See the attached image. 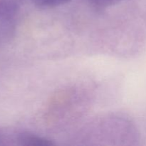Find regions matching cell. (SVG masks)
<instances>
[{
	"instance_id": "obj_4",
	"label": "cell",
	"mask_w": 146,
	"mask_h": 146,
	"mask_svg": "<svg viewBox=\"0 0 146 146\" xmlns=\"http://www.w3.org/2000/svg\"><path fill=\"white\" fill-rule=\"evenodd\" d=\"M94 5L98 8H107L118 4L123 0H90Z\"/></svg>"
},
{
	"instance_id": "obj_2",
	"label": "cell",
	"mask_w": 146,
	"mask_h": 146,
	"mask_svg": "<svg viewBox=\"0 0 146 146\" xmlns=\"http://www.w3.org/2000/svg\"><path fill=\"white\" fill-rule=\"evenodd\" d=\"M17 142L19 145L25 146H52L54 143L50 140L33 134L20 133L17 135Z\"/></svg>"
},
{
	"instance_id": "obj_1",
	"label": "cell",
	"mask_w": 146,
	"mask_h": 146,
	"mask_svg": "<svg viewBox=\"0 0 146 146\" xmlns=\"http://www.w3.org/2000/svg\"><path fill=\"white\" fill-rule=\"evenodd\" d=\"M15 31V18L0 11V45L6 44Z\"/></svg>"
},
{
	"instance_id": "obj_3",
	"label": "cell",
	"mask_w": 146,
	"mask_h": 146,
	"mask_svg": "<svg viewBox=\"0 0 146 146\" xmlns=\"http://www.w3.org/2000/svg\"><path fill=\"white\" fill-rule=\"evenodd\" d=\"M71 0H32L33 3L39 8H54L69 2Z\"/></svg>"
}]
</instances>
